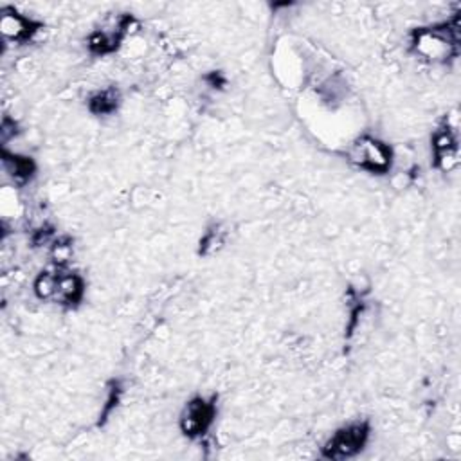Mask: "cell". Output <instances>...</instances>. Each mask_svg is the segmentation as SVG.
Segmentation results:
<instances>
[{
	"mask_svg": "<svg viewBox=\"0 0 461 461\" xmlns=\"http://www.w3.org/2000/svg\"><path fill=\"white\" fill-rule=\"evenodd\" d=\"M411 47L429 61H448L459 54V16L416 27L411 32Z\"/></svg>",
	"mask_w": 461,
	"mask_h": 461,
	"instance_id": "1",
	"label": "cell"
},
{
	"mask_svg": "<svg viewBox=\"0 0 461 461\" xmlns=\"http://www.w3.org/2000/svg\"><path fill=\"white\" fill-rule=\"evenodd\" d=\"M371 436V425L366 420L348 423L337 429L322 447V457L326 459H349L362 452Z\"/></svg>",
	"mask_w": 461,
	"mask_h": 461,
	"instance_id": "2",
	"label": "cell"
},
{
	"mask_svg": "<svg viewBox=\"0 0 461 461\" xmlns=\"http://www.w3.org/2000/svg\"><path fill=\"white\" fill-rule=\"evenodd\" d=\"M216 418V396H194L180 412V430L184 436L196 439L207 434Z\"/></svg>",
	"mask_w": 461,
	"mask_h": 461,
	"instance_id": "3",
	"label": "cell"
},
{
	"mask_svg": "<svg viewBox=\"0 0 461 461\" xmlns=\"http://www.w3.org/2000/svg\"><path fill=\"white\" fill-rule=\"evenodd\" d=\"M351 160L358 167H362L369 173L382 175V173H387L391 169L393 151H391L389 144H385L384 140L364 135L353 144Z\"/></svg>",
	"mask_w": 461,
	"mask_h": 461,
	"instance_id": "4",
	"label": "cell"
},
{
	"mask_svg": "<svg viewBox=\"0 0 461 461\" xmlns=\"http://www.w3.org/2000/svg\"><path fill=\"white\" fill-rule=\"evenodd\" d=\"M135 23V18L128 13L121 14L113 25L95 29L88 36V49L95 56H106L115 52L121 47V41L130 32V27Z\"/></svg>",
	"mask_w": 461,
	"mask_h": 461,
	"instance_id": "5",
	"label": "cell"
},
{
	"mask_svg": "<svg viewBox=\"0 0 461 461\" xmlns=\"http://www.w3.org/2000/svg\"><path fill=\"white\" fill-rule=\"evenodd\" d=\"M432 158H434V167L441 171H450L457 164V131L456 126L445 119L438 130L432 133Z\"/></svg>",
	"mask_w": 461,
	"mask_h": 461,
	"instance_id": "6",
	"label": "cell"
},
{
	"mask_svg": "<svg viewBox=\"0 0 461 461\" xmlns=\"http://www.w3.org/2000/svg\"><path fill=\"white\" fill-rule=\"evenodd\" d=\"M85 295V279L77 272H65V270H56V286H54V295L52 301L74 308L83 301Z\"/></svg>",
	"mask_w": 461,
	"mask_h": 461,
	"instance_id": "7",
	"label": "cell"
},
{
	"mask_svg": "<svg viewBox=\"0 0 461 461\" xmlns=\"http://www.w3.org/2000/svg\"><path fill=\"white\" fill-rule=\"evenodd\" d=\"M41 22H34L23 14H20L18 11H5L2 13V20H0V29L4 32L5 38L18 41V43H25L29 41L40 29H41Z\"/></svg>",
	"mask_w": 461,
	"mask_h": 461,
	"instance_id": "8",
	"label": "cell"
},
{
	"mask_svg": "<svg viewBox=\"0 0 461 461\" xmlns=\"http://www.w3.org/2000/svg\"><path fill=\"white\" fill-rule=\"evenodd\" d=\"M2 160H4V166H5L7 173L18 184L29 182L34 176V173H36V164H34V160L31 157L18 155V153H9L7 149H4L2 151Z\"/></svg>",
	"mask_w": 461,
	"mask_h": 461,
	"instance_id": "9",
	"label": "cell"
},
{
	"mask_svg": "<svg viewBox=\"0 0 461 461\" xmlns=\"http://www.w3.org/2000/svg\"><path fill=\"white\" fill-rule=\"evenodd\" d=\"M119 103H121L119 90L115 86H108L94 92L88 97L86 106L94 115H110L119 108Z\"/></svg>",
	"mask_w": 461,
	"mask_h": 461,
	"instance_id": "10",
	"label": "cell"
},
{
	"mask_svg": "<svg viewBox=\"0 0 461 461\" xmlns=\"http://www.w3.org/2000/svg\"><path fill=\"white\" fill-rule=\"evenodd\" d=\"M225 241V230L221 229V225H212L205 230V234L200 240V247H198V254L200 256H207L211 252H214L216 249H220Z\"/></svg>",
	"mask_w": 461,
	"mask_h": 461,
	"instance_id": "11",
	"label": "cell"
},
{
	"mask_svg": "<svg viewBox=\"0 0 461 461\" xmlns=\"http://www.w3.org/2000/svg\"><path fill=\"white\" fill-rule=\"evenodd\" d=\"M121 394H122V385H121V380L113 378L108 382V391H106V400H104V405L101 409V414H99V420H97V425H103L108 416L112 414V411L117 407L119 400H121Z\"/></svg>",
	"mask_w": 461,
	"mask_h": 461,
	"instance_id": "12",
	"label": "cell"
}]
</instances>
